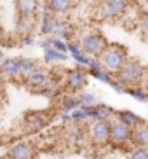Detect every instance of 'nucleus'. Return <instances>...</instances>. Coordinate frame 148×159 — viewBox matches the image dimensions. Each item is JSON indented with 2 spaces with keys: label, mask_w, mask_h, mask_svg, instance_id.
<instances>
[{
  "label": "nucleus",
  "mask_w": 148,
  "mask_h": 159,
  "mask_svg": "<svg viewBox=\"0 0 148 159\" xmlns=\"http://www.w3.org/2000/svg\"><path fill=\"white\" fill-rule=\"evenodd\" d=\"M131 147H148V124L133 129Z\"/></svg>",
  "instance_id": "21"
},
{
  "label": "nucleus",
  "mask_w": 148,
  "mask_h": 159,
  "mask_svg": "<svg viewBox=\"0 0 148 159\" xmlns=\"http://www.w3.org/2000/svg\"><path fill=\"white\" fill-rule=\"evenodd\" d=\"M84 110H85V114H87L89 117V122L91 121H101V119H107V121H111V117L115 116V108L110 107V105H107V103L99 102L98 105H94V107H82Z\"/></svg>",
  "instance_id": "11"
},
{
  "label": "nucleus",
  "mask_w": 148,
  "mask_h": 159,
  "mask_svg": "<svg viewBox=\"0 0 148 159\" xmlns=\"http://www.w3.org/2000/svg\"><path fill=\"white\" fill-rule=\"evenodd\" d=\"M146 74L148 72H146V68H145V65L141 61L129 58V60L125 61V65L120 68V72L117 74V77L131 88V86H141L143 84L145 79H146Z\"/></svg>",
  "instance_id": "3"
},
{
  "label": "nucleus",
  "mask_w": 148,
  "mask_h": 159,
  "mask_svg": "<svg viewBox=\"0 0 148 159\" xmlns=\"http://www.w3.org/2000/svg\"><path fill=\"white\" fill-rule=\"evenodd\" d=\"M16 2V11H18L19 18H32L37 19L40 4L38 0H14Z\"/></svg>",
  "instance_id": "17"
},
{
  "label": "nucleus",
  "mask_w": 148,
  "mask_h": 159,
  "mask_svg": "<svg viewBox=\"0 0 148 159\" xmlns=\"http://www.w3.org/2000/svg\"><path fill=\"white\" fill-rule=\"evenodd\" d=\"M79 46L87 56L91 58H99L101 56V52L107 49V46L110 42L107 40V37L103 35L101 32H84L82 35L79 37Z\"/></svg>",
  "instance_id": "2"
},
{
  "label": "nucleus",
  "mask_w": 148,
  "mask_h": 159,
  "mask_svg": "<svg viewBox=\"0 0 148 159\" xmlns=\"http://www.w3.org/2000/svg\"><path fill=\"white\" fill-rule=\"evenodd\" d=\"M141 2H143L145 5H148V0H141Z\"/></svg>",
  "instance_id": "36"
},
{
  "label": "nucleus",
  "mask_w": 148,
  "mask_h": 159,
  "mask_svg": "<svg viewBox=\"0 0 148 159\" xmlns=\"http://www.w3.org/2000/svg\"><path fill=\"white\" fill-rule=\"evenodd\" d=\"M70 117H72V122L73 124H89V117H87V114H85V110H84L82 107H79V108H75V110H72L70 112Z\"/></svg>",
  "instance_id": "29"
},
{
  "label": "nucleus",
  "mask_w": 148,
  "mask_h": 159,
  "mask_svg": "<svg viewBox=\"0 0 148 159\" xmlns=\"http://www.w3.org/2000/svg\"><path fill=\"white\" fill-rule=\"evenodd\" d=\"M59 110H66V112H72L75 108L80 107V102H79V96L73 93H65L63 96L59 98Z\"/></svg>",
  "instance_id": "23"
},
{
  "label": "nucleus",
  "mask_w": 148,
  "mask_h": 159,
  "mask_svg": "<svg viewBox=\"0 0 148 159\" xmlns=\"http://www.w3.org/2000/svg\"><path fill=\"white\" fill-rule=\"evenodd\" d=\"M98 60L101 61V66L103 68H107L108 72L111 74H119L120 68L125 65V61L129 60V54H127V49H125L122 44H108L107 49L101 52V56L98 58Z\"/></svg>",
  "instance_id": "1"
},
{
  "label": "nucleus",
  "mask_w": 148,
  "mask_h": 159,
  "mask_svg": "<svg viewBox=\"0 0 148 159\" xmlns=\"http://www.w3.org/2000/svg\"><path fill=\"white\" fill-rule=\"evenodd\" d=\"M44 4H46L47 7H49L58 18H59V16H66V14L72 12L75 2L73 0H46Z\"/></svg>",
  "instance_id": "19"
},
{
  "label": "nucleus",
  "mask_w": 148,
  "mask_h": 159,
  "mask_svg": "<svg viewBox=\"0 0 148 159\" xmlns=\"http://www.w3.org/2000/svg\"><path fill=\"white\" fill-rule=\"evenodd\" d=\"M5 159H37V147L32 142H18L9 147Z\"/></svg>",
  "instance_id": "8"
},
{
  "label": "nucleus",
  "mask_w": 148,
  "mask_h": 159,
  "mask_svg": "<svg viewBox=\"0 0 148 159\" xmlns=\"http://www.w3.org/2000/svg\"><path fill=\"white\" fill-rule=\"evenodd\" d=\"M131 135H133V129L129 126L113 119L110 128V143L108 145L111 149H127V147H131Z\"/></svg>",
  "instance_id": "7"
},
{
  "label": "nucleus",
  "mask_w": 148,
  "mask_h": 159,
  "mask_svg": "<svg viewBox=\"0 0 148 159\" xmlns=\"http://www.w3.org/2000/svg\"><path fill=\"white\" fill-rule=\"evenodd\" d=\"M40 11V21H38V33H40L42 37H49L52 35V28H54V23L58 16L52 12L46 4H42V9Z\"/></svg>",
  "instance_id": "12"
},
{
  "label": "nucleus",
  "mask_w": 148,
  "mask_h": 159,
  "mask_svg": "<svg viewBox=\"0 0 148 159\" xmlns=\"http://www.w3.org/2000/svg\"><path fill=\"white\" fill-rule=\"evenodd\" d=\"M131 7V0H103L99 5V14L105 21L122 19Z\"/></svg>",
  "instance_id": "6"
},
{
  "label": "nucleus",
  "mask_w": 148,
  "mask_h": 159,
  "mask_svg": "<svg viewBox=\"0 0 148 159\" xmlns=\"http://www.w3.org/2000/svg\"><path fill=\"white\" fill-rule=\"evenodd\" d=\"M18 63H19V72H21V80H23V77H26V75L38 65L35 60L26 58V56H19L18 58Z\"/></svg>",
  "instance_id": "26"
},
{
  "label": "nucleus",
  "mask_w": 148,
  "mask_h": 159,
  "mask_svg": "<svg viewBox=\"0 0 148 159\" xmlns=\"http://www.w3.org/2000/svg\"><path fill=\"white\" fill-rule=\"evenodd\" d=\"M42 60H44V63H63V61L68 60V52H61L54 47H51V49L44 51Z\"/></svg>",
  "instance_id": "24"
},
{
  "label": "nucleus",
  "mask_w": 148,
  "mask_h": 159,
  "mask_svg": "<svg viewBox=\"0 0 148 159\" xmlns=\"http://www.w3.org/2000/svg\"><path fill=\"white\" fill-rule=\"evenodd\" d=\"M38 93L44 94L46 98L49 100H59L63 94H65V84H63V79H56L54 75H51L47 82L38 89Z\"/></svg>",
  "instance_id": "10"
},
{
  "label": "nucleus",
  "mask_w": 148,
  "mask_h": 159,
  "mask_svg": "<svg viewBox=\"0 0 148 159\" xmlns=\"http://www.w3.org/2000/svg\"><path fill=\"white\" fill-rule=\"evenodd\" d=\"M4 60V54H2V51H0V61Z\"/></svg>",
  "instance_id": "35"
},
{
  "label": "nucleus",
  "mask_w": 148,
  "mask_h": 159,
  "mask_svg": "<svg viewBox=\"0 0 148 159\" xmlns=\"http://www.w3.org/2000/svg\"><path fill=\"white\" fill-rule=\"evenodd\" d=\"M63 136H65V142L70 145L73 143H80L84 138V129L80 128V124H65V129H63Z\"/></svg>",
  "instance_id": "20"
},
{
  "label": "nucleus",
  "mask_w": 148,
  "mask_h": 159,
  "mask_svg": "<svg viewBox=\"0 0 148 159\" xmlns=\"http://www.w3.org/2000/svg\"><path fill=\"white\" fill-rule=\"evenodd\" d=\"M110 128H111V121H107V119L91 121L87 124L89 142L94 147H108V143H110Z\"/></svg>",
  "instance_id": "5"
},
{
  "label": "nucleus",
  "mask_w": 148,
  "mask_h": 159,
  "mask_svg": "<svg viewBox=\"0 0 148 159\" xmlns=\"http://www.w3.org/2000/svg\"><path fill=\"white\" fill-rule=\"evenodd\" d=\"M21 42H23L24 46H33V44H35V39H33V35H26V37L21 39Z\"/></svg>",
  "instance_id": "34"
},
{
  "label": "nucleus",
  "mask_w": 148,
  "mask_h": 159,
  "mask_svg": "<svg viewBox=\"0 0 148 159\" xmlns=\"http://www.w3.org/2000/svg\"><path fill=\"white\" fill-rule=\"evenodd\" d=\"M49 77H51V74H49V70H47L46 66L37 65L32 72H30V74L26 75V77H23V80H21V82H23V84H26L30 89H33L35 93H38V89L46 84Z\"/></svg>",
  "instance_id": "9"
},
{
  "label": "nucleus",
  "mask_w": 148,
  "mask_h": 159,
  "mask_svg": "<svg viewBox=\"0 0 148 159\" xmlns=\"http://www.w3.org/2000/svg\"><path fill=\"white\" fill-rule=\"evenodd\" d=\"M79 102H80V107H94V105H98L99 103V100H98V96L94 93H91V91H80L79 94Z\"/></svg>",
  "instance_id": "28"
},
{
  "label": "nucleus",
  "mask_w": 148,
  "mask_h": 159,
  "mask_svg": "<svg viewBox=\"0 0 148 159\" xmlns=\"http://www.w3.org/2000/svg\"><path fill=\"white\" fill-rule=\"evenodd\" d=\"M63 84H65L66 93L79 94L80 91H84V89L89 86V74H87V70H85V68H80V66H75V68H68V70H65Z\"/></svg>",
  "instance_id": "4"
},
{
  "label": "nucleus",
  "mask_w": 148,
  "mask_h": 159,
  "mask_svg": "<svg viewBox=\"0 0 148 159\" xmlns=\"http://www.w3.org/2000/svg\"><path fill=\"white\" fill-rule=\"evenodd\" d=\"M73 2H77V0H73Z\"/></svg>",
  "instance_id": "38"
},
{
  "label": "nucleus",
  "mask_w": 148,
  "mask_h": 159,
  "mask_svg": "<svg viewBox=\"0 0 148 159\" xmlns=\"http://www.w3.org/2000/svg\"><path fill=\"white\" fill-rule=\"evenodd\" d=\"M89 77H93V79H96L98 82H103V84H110L111 80H113V77H115V74H111V72H108L107 68H98V70H91L87 72Z\"/></svg>",
  "instance_id": "25"
},
{
  "label": "nucleus",
  "mask_w": 148,
  "mask_h": 159,
  "mask_svg": "<svg viewBox=\"0 0 148 159\" xmlns=\"http://www.w3.org/2000/svg\"><path fill=\"white\" fill-rule=\"evenodd\" d=\"M33 28H35V19L32 18H19L16 19V35L18 37H26V35H32Z\"/></svg>",
  "instance_id": "22"
},
{
  "label": "nucleus",
  "mask_w": 148,
  "mask_h": 159,
  "mask_svg": "<svg viewBox=\"0 0 148 159\" xmlns=\"http://www.w3.org/2000/svg\"><path fill=\"white\" fill-rule=\"evenodd\" d=\"M51 37H52V35H51ZM52 47L58 49V51H61V52H66V49H68V42H66V40H61V39L52 37Z\"/></svg>",
  "instance_id": "32"
},
{
  "label": "nucleus",
  "mask_w": 148,
  "mask_h": 159,
  "mask_svg": "<svg viewBox=\"0 0 148 159\" xmlns=\"http://www.w3.org/2000/svg\"><path fill=\"white\" fill-rule=\"evenodd\" d=\"M139 30H141L143 35H146V37H148V12L141 18V21H139Z\"/></svg>",
  "instance_id": "33"
},
{
  "label": "nucleus",
  "mask_w": 148,
  "mask_h": 159,
  "mask_svg": "<svg viewBox=\"0 0 148 159\" xmlns=\"http://www.w3.org/2000/svg\"><path fill=\"white\" fill-rule=\"evenodd\" d=\"M52 37L56 39H61V40H73V26L70 23L68 19H61L58 18L54 23V28H52Z\"/></svg>",
  "instance_id": "18"
},
{
  "label": "nucleus",
  "mask_w": 148,
  "mask_h": 159,
  "mask_svg": "<svg viewBox=\"0 0 148 159\" xmlns=\"http://www.w3.org/2000/svg\"><path fill=\"white\" fill-rule=\"evenodd\" d=\"M127 94H129L133 100H136V102H141V103L148 102V91L143 86H131V88L127 89Z\"/></svg>",
  "instance_id": "27"
},
{
  "label": "nucleus",
  "mask_w": 148,
  "mask_h": 159,
  "mask_svg": "<svg viewBox=\"0 0 148 159\" xmlns=\"http://www.w3.org/2000/svg\"><path fill=\"white\" fill-rule=\"evenodd\" d=\"M66 52H68V58L73 60L75 66H80V68H85V70H87V66H89V63H91L93 58L87 56V54L80 49L77 40H68V49H66Z\"/></svg>",
  "instance_id": "13"
},
{
  "label": "nucleus",
  "mask_w": 148,
  "mask_h": 159,
  "mask_svg": "<svg viewBox=\"0 0 148 159\" xmlns=\"http://www.w3.org/2000/svg\"><path fill=\"white\" fill-rule=\"evenodd\" d=\"M129 159H148V147H133Z\"/></svg>",
  "instance_id": "31"
},
{
  "label": "nucleus",
  "mask_w": 148,
  "mask_h": 159,
  "mask_svg": "<svg viewBox=\"0 0 148 159\" xmlns=\"http://www.w3.org/2000/svg\"><path fill=\"white\" fill-rule=\"evenodd\" d=\"M0 37H2V25H0Z\"/></svg>",
  "instance_id": "37"
},
{
  "label": "nucleus",
  "mask_w": 148,
  "mask_h": 159,
  "mask_svg": "<svg viewBox=\"0 0 148 159\" xmlns=\"http://www.w3.org/2000/svg\"><path fill=\"white\" fill-rule=\"evenodd\" d=\"M49 119L44 112H30L24 116V126L28 133H38L44 128H47Z\"/></svg>",
  "instance_id": "14"
},
{
  "label": "nucleus",
  "mask_w": 148,
  "mask_h": 159,
  "mask_svg": "<svg viewBox=\"0 0 148 159\" xmlns=\"http://www.w3.org/2000/svg\"><path fill=\"white\" fill-rule=\"evenodd\" d=\"M108 86H111V89H113L117 94H127V89H129V86L125 84V82H122L117 75L113 77V80H111Z\"/></svg>",
  "instance_id": "30"
},
{
  "label": "nucleus",
  "mask_w": 148,
  "mask_h": 159,
  "mask_svg": "<svg viewBox=\"0 0 148 159\" xmlns=\"http://www.w3.org/2000/svg\"><path fill=\"white\" fill-rule=\"evenodd\" d=\"M113 119L119 121V122H122V124H125V126H129L131 129H134V128H139V126H145V124H146V121H145L139 114L133 112V110H127V108L115 112Z\"/></svg>",
  "instance_id": "15"
},
{
  "label": "nucleus",
  "mask_w": 148,
  "mask_h": 159,
  "mask_svg": "<svg viewBox=\"0 0 148 159\" xmlns=\"http://www.w3.org/2000/svg\"><path fill=\"white\" fill-rule=\"evenodd\" d=\"M0 75L9 80H21L18 58H4L0 61Z\"/></svg>",
  "instance_id": "16"
}]
</instances>
